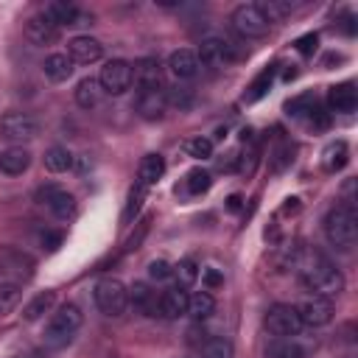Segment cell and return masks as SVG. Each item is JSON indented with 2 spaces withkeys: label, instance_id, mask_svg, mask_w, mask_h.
<instances>
[{
  "label": "cell",
  "instance_id": "6da1fadb",
  "mask_svg": "<svg viewBox=\"0 0 358 358\" xmlns=\"http://www.w3.org/2000/svg\"><path fill=\"white\" fill-rule=\"evenodd\" d=\"M294 268L299 271L302 282L316 294V296H336L341 288H344V277L341 271L327 260L322 257L319 252L313 249H299L294 255Z\"/></svg>",
  "mask_w": 358,
  "mask_h": 358
},
{
  "label": "cell",
  "instance_id": "7a4b0ae2",
  "mask_svg": "<svg viewBox=\"0 0 358 358\" xmlns=\"http://www.w3.org/2000/svg\"><path fill=\"white\" fill-rule=\"evenodd\" d=\"M81 319H84V316H81L78 305L64 302V305L50 316V322H48V327H45V333H42L45 344H48L50 350H62V347H67V344L73 341V336L78 333Z\"/></svg>",
  "mask_w": 358,
  "mask_h": 358
},
{
  "label": "cell",
  "instance_id": "3957f363",
  "mask_svg": "<svg viewBox=\"0 0 358 358\" xmlns=\"http://www.w3.org/2000/svg\"><path fill=\"white\" fill-rule=\"evenodd\" d=\"M324 235L336 249H352L355 246V210L350 204H336L327 215H324Z\"/></svg>",
  "mask_w": 358,
  "mask_h": 358
},
{
  "label": "cell",
  "instance_id": "277c9868",
  "mask_svg": "<svg viewBox=\"0 0 358 358\" xmlns=\"http://www.w3.org/2000/svg\"><path fill=\"white\" fill-rule=\"evenodd\" d=\"M92 296H95V305H98V310L103 316H120L126 310V305H129V288L115 277L98 280Z\"/></svg>",
  "mask_w": 358,
  "mask_h": 358
},
{
  "label": "cell",
  "instance_id": "5b68a950",
  "mask_svg": "<svg viewBox=\"0 0 358 358\" xmlns=\"http://www.w3.org/2000/svg\"><path fill=\"white\" fill-rule=\"evenodd\" d=\"M232 28L246 39H260L268 34V20L257 8V3H241L232 11Z\"/></svg>",
  "mask_w": 358,
  "mask_h": 358
},
{
  "label": "cell",
  "instance_id": "8992f818",
  "mask_svg": "<svg viewBox=\"0 0 358 358\" xmlns=\"http://www.w3.org/2000/svg\"><path fill=\"white\" fill-rule=\"evenodd\" d=\"M131 81H134V70L123 59H109L101 67V76H98L101 92H106V95H123L131 87Z\"/></svg>",
  "mask_w": 358,
  "mask_h": 358
},
{
  "label": "cell",
  "instance_id": "52a82bcc",
  "mask_svg": "<svg viewBox=\"0 0 358 358\" xmlns=\"http://www.w3.org/2000/svg\"><path fill=\"white\" fill-rule=\"evenodd\" d=\"M196 56H199V64L213 67V70H221L224 64L235 62L241 53H238L235 45H232L229 39H224V36H207V39H201Z\"/></svg>",
  "mask_w": 358,
  "mask_h": 358
},
{
  "label": "cell",
  "instance_id": "ba28073f",
  "mask_svg": "<svg viewBox=\"0 0 358 358\" xmlns=\"http://www.w3.org/2000/svg\"><path fill=\"white\" fill-rule=\"evenodd\" d=\"M266 330L277 338H294L299 330H302V322H299V313H296V305H271L268 313H266Z\"/></svg>",
  "mask_w": 358,
  "mask_h": 358
},
{
  "label": "cell",
  "instance_id": "9c48e42d",
  "mask_svg": "<svg viewBox=\"0 0 358 358\" xmlns=\"http://www.w3.org/2000/svg\"><path fill=\"white\" fill-rule=\"evenodd\" d=\"M0 134L11 143H25L39 134V120L28 112H8L0 117Z\"/></svg>",
  "mask_w": 358,
  "mask_h": 358
},
{
  "label": "cell",
  "instance_id": "30bf717a",
  "mask_svg": "<svg viewBox=\"0 0 358 358\" xmlns=\"http://www.w3.org/2000/svg\"><path fill=\"white\" fill-rule=\"evenodd\" d=\"M296 313H299V322H302V327L308 324V327H324L330 319H333V305H330V299L327 296H308V299H302L299 305H296Z\"/></svg>",
  "mask_w": 358,
  "mask_h": 358
},
{
  "label": "cell",
  "instance_id": "8fae6325",
  "mask_svg": "<svg viewBox=\"0 0 358 358\" xmlns=\"http://www.w3.org/2000/svg\"><path fill=\"white\" fill-rule=\"evenodd\" d=\"M36 201L45 204L56 218H70L73 210H76V199L73 193H67L64 187H56V185H48V187H39L36 190Z\"/></svg>",
  "mask_w": 358,
  "mask_h": 358
},
{
  "label": "cell",
  "instance_id": "7c38bea8",
  "mask_svg": "<svg viewBox=\"0 0 358 358\" xmlns=\"http://www.w3.org/2000/svg\"><path fill=\"white\" fill-rule=\"evenodd\" d=\"M67 56L73 64H92L103 56V45L95 36H73L67 42Z\"/></svg>",
  "mask_w": 358,
  "mask_h": 358
},
{
  "label": "cell",
  "instance_id": "4fadbf2b",
  "mask_svg": "<svg viewBox=\"0 0 358 358\" xmlns=\"http://www.w3.org/2000/svg\"><path fill=\"white\" fill-rule=\"evenodd\" d=\"M0 274L14 280H28L34 274V260L17 249H0Z\"/></svg>",
  "mask_w": 358,
  "mask_h": 358
},
{
  "label": "cell",
  "instance_id": "5bb4252c",
  "mask_svg": "<svg viewBox=\"0 0 358 358\" xmlns=\"http://www.w3.org/2000/svg\"><path fill=\"white\" fill-rule=\"evenodd\" d=\"M42 17H45L48 22H53L56 28L81 25V20H84V14L78 11V6H76V3H67V0H53V3H48V6L42 8Z\"/></svg>",
  "mask_w": 358,
  "mask_h": 358
},
{
  "label": "cell",
  "instance_id": "9a60e30c",
  "mask_svg": "<svg viewBox=\"0 0 358 358\" xmlns=\"http://www.w3.org/2000/svg\"><path fill=\"white\" fill-rule=\"evenodd\" d=\"M131 70H134V78H137V87L140 90H165V84H162V64H159L157 56L140 59Z\"/></svg>",
  "mask_w": 358,
  "mask_h": 358
},
{
  "label": "cell",
  "instance_id": "2e32d148",
  "mask_svg": "<svg viewBox=\"0 0 358 358\" xmlns=\"http://www.w3.org/2000/svg\"><path fill=\"white\" fill-rule=\"evenodd\" d=\"M327 103H330L333 112H341V115L355 112V106H358V90H355V84H352V81H344V84L330 87Z\"/></svg>",
  "mask_w": 358,
  "mask_h": 358
},
{
  "label": "cell",
  "instance_id": "e0dca14e",
  "mask_svg": "<svg viewBox=\"0 0 358 358\" xmlns=\"http://www.w3.org/2000/svg\"><path fill=\"white\" fill-rule=\"evenodd\" d=\"M168 70H171L179 81L193 78V76L199 73V56H196V50H190V48H179V50H173L171 59H168Z\"/></svg>",
  "mask_w": 358,
  "mask_h": 358
},
{
  "label": "cell",
  "instance_id": "ac0fdd59",
  "mask_svg": "<svg viewBox=\"0 0 358 358\" xmlns=\"http://www.w3.org/2000/svg\"><path fill=\"white\" fill-rule=\"evenodd\" d=\"M168 101H165V90H140L137 92V112L145 120H159L165 112Z\"/></svg>",
  "mask_w": 358,
  "mask_h": 358
},
{
  "label": "cell",
  "instance_id": "d6986e66",
  "mask_svg": "<svg viewBox=\"0 0 358 358\" xmlns=\"http://www.w3.org/2000/svg\"><path fill=\"white\" fill-rule=\"evenodd\" d=\"M187 296H190V294H187L185 288H179V285L162 291V294H159V316H165V319H179V316H185V313H187Z\"/></svg>",
  "mask_w": 358,
  "mask_h": 358
},
{
  "label": "cell",
  "instance_id": "ffe728a7",
  "mask_svg": "<svg viewBox=\"0 0 358 358\" xmlns=\"http://www.w3.org/2000/svg\"><path fill=\"white\" fill-rule=\"evenodd\" d=\"M31 165V151L22 145H11L6 151H0V173L6 176H20L25 173Z\"/></svg>",
  "mask_w": 358,
  "mask_h": 358
},
{
  "label": "cell",
  "instance_id": "44dd1931",
  "mask_svg": "<svg viewBox=\"0 0 358 358\" xmlns=\"http://www.w3.org/2000/svg\"><path fill=\"white\" fill-rule=\"evenodd\" d=\"M129 302L143 313V316H159V296L151 291L145 282H134L129 288Z\"/></svg>",
  "mask_w": 358,
  "mask_h": 358
},
{
  "label": "cell",
  "instance_id": "7402d4cb",
  "mask_svg": "<svg viewBox=\"0 0 358 358\" xmlns=\"http://www.w3.org/2000/svg\"><path fill=\"white\" fill-rule=\"evenodd\" d=\"M25 36H28L34 45H50V42H56L59 28H56L53 22H48L42 14H36V17H31V20L25 22Z\"/></svg>",
  "mask_w": 358,
  "mask_h": 358
},
{
  "label": "cell",
  "instance_id": "603a6c76",
  "mask_svg": "<svg viewBox=\"0 0 358 358\" xmlns=\"http://www.w3.org/2000/svg\"><path fill=\"white\" fill-rule=\"evenodd\" d=\"M162 173H165V159L159 154H145L140 159V168H137V182L151 187V185H157L162 179Z\"/></svg>",
  "mask_w": 358,
  "mask_h": 358
},
{
  "label": "cell",
  "instance_id": "cb8c5ba5",
  "mask_svg": "<svg viewBox=\"0 0 358 358\" xmlns=\"http://www.w3.org/2000/svg\"><path fill=\"white\" fill-rule=\"evenodd\" d=\"M45 76L53 81V84H62V81H67L70 76H73V62H70V56L67 53H50L48 59H45Z\"/></svg>",
  "mask_w": 358,
  "mask_h": 358
},
{
  "label": "cell",
  "instance_id": "d4e9b609",
  "mask_svg": "<svg viewBox=\"0 0 358 358\" xmlns=\"http://www.w3.org/2000/svg\"><path fill=\"white\" fill-rule=\"evenodd\" d=\"M215 310V299L210 291H196L193 296H187V316H193L196 322L210 319Z\"/></svg>",
  "mask_w": 358,
  "mask_h": 358
},
{
  "label": "cell",
  "instance_id": "484cf974",
  "mask_svg": "<svg viewBox=\"0 0 358 358\" xmlns=\"http://www.w3.org/2000/svg\"><path fill=\"white\" fill-rule=\"evenodd\" d=\"M266 358H305V347L294 338H274L266 347Z\"/></svg>",
  "mask_w": 358,
  "mask_h": 358
},
{
  "label": "cell",
  "instance_id": "4316f807",
  "mask_svg": "<svg viewBox=\"0 0 358 358\" xmlns=\"http://www.w3.org/2000/svg\"><path fill=\"white\" fill-rule=\"evenodd\" d=\"M98 101H101V84H98V78H81L78 81V87H76V103L81 106V109H92V106H98Z\"/></svg>",
  "mask_w": 358,
  "mask_h": 358
},
{
  "label": "cell",
  "instance_id": "83f0119b",
  "mask_svg": "<svg viewBox=\"0 0 358 358\" xmlns=\"http://www.w3.org/2000/svg\"><path fill=\"white\" fill-rule=\"evenodd\" d=\"M53 302H56V294H53V291H42V294H36V296L22 308V319H25V322H36V319H42V316L53 308Z\"/></svg>",
  "mask_w": 358,
  "mask_h": 358
},
{
  "label": "cell",
  "instance_id": "f1b7e54d",
  "mask_svg": "<svg viewBox=\"0 0 358 358\" xmlns=\"http://www.w3.org/2000/svg\"><path fill=\"white\" fill-rule=\"evenodd\" d=\"M347 143L344 140H336V143H330L327 148H324V157H322V165H324V171H330V173H336V171H341L344 165H347Z\"/></svg>",
  "mask_w": 358,
  "mask_h": 358
},
{
  "label": "cell",
  "instance_id": "f546056e",
  "mask_svg": "<svg viewBox=\"0 0 358 358\" xmlns=\"http://www.w3.org/2000/svg\"><path fill=\"white\" fill-rule=\"evenodd\" d=\"M45 168L53 171V173H62V171L73 168V154L64 145H50L45 151Z\"/></svg>",
  "mask_w": 358,
  "mask_h": 358
},
{
  "label": "cell",
  "instance_id": "4dcf8cb0",
  "mask_svg": "<svg viewBox=\"0 0 358 358\" xmlns=\"http://www.w3.org/2000/svg\"><path fill=\"white\" fill-rule=\"evenodd\" d=\"M201 355L204 358H232V341H227L224 336H213L201 341Z\"/></svg>",
  "mask_w": 358,
  "mask_h": 358
},
{
  "label": "cell",
  "instance_id": "1f68e13d",
  "mask_svg": "<svg viewBox=\"0 0 358 358\" xmlns=\"http://www.w3.org/2000/svg\"><path fill=\"white\" fill-rule=\"evenodd\" d=\"M210 185H213V176H210L204 168H193V171L187 173V179H185V187H187L190 196H201V193H207Z\"/></svg>",
  "mask_w": 358,
  "mask_h": 358
},
{
  "label": "cell",
  "instance_id": "d6a6232c",
  "mask_svg": "<svg viewBox=\"0 0 358 358\" xmlns=\"http://www.w3.org/2000/svg\"><path fill=\"white\" fill-rule=\"evenodd\" d=\"M171 277H176V285L179 288H190L196 280H199V266L193 263V260H179L176 266H173V274Z\"/></svg>",
  "mask_w": 358,
  "mask_h": 358
},
{
  "label": "cell",
  "instance_id": "836d02e7",
  "mask_svg": "<svg viewBox=\"0 0 358 358\" xmlns=\"http://www.w3.org/2000/svg\"><path fill=\"white\" fill-rule=\"evenodd\" d=\"M20 302V285L11 282V280H0V316L3 313H11Z\"/></svg>",
  "mask_w": 358,
  "mask_h": 358
},
{
  "label": "cell",
  "instance_id": "e575fe53",
  "mask_svg": "<svg viewBox=\"0 0 358 358\" xmlns=\"http://www.w3.org/2000/svg\"><path fill=\"white\" fill-rule=\"evenodd\" d=\"M257 8L263 11V17H266V20H268V25H271L274 20H280V17L291 14L294 3H288V0H263V3H257Z\"/></svg>",
  "mask_w": 358,
  "mask_h": 358
},
{
  "label": "cell",
  "instance_id": "d590c367",
  "mask_svg": "<svg viewBox=\"0 0 358 358\" xmlns=\"http://www.w3.org/2000/svg\"><path fill=\"white\" fill-rule=\"evenodd\" d=\"M145 193H148V187L145 185H131V190H129V201H126V210H123V221H131L137 213H140V207H143V201H145Z\"/></svg>",
  "mask_w": 358,
  "mask_h": 358
},
{
  "label": "cell",
  "instance_id": "8d00e7d4",
  "mask_svg": "<svg viewBox=\"0 0 358 358\" xmlns=\"http://www.w3.org/2000/svg\"><path fill=\"white\" fill-rule=\"evenodd\" d=\"M271 78H274V64L266 67V70L252 81V87H249V92H246V101H257V98H263L266 90L271 87Z\"/></svg>",
  "mask_w": 358,
  "mask_h": 358
},
{
  "label": "cell",
  "instance_id": "74e56055",
  "mask_svg": "<svg viewBox=\"0 0 358 358\" xmlns=\"http://www.w3.org/2000/svg\"><path fill=\"white\" fill-rule=\"evenodd\" d=\"M185 154L193 159H210L213 157V140L207 137H193L185 143Z\"/></svg>",
  "mask_w": 358,
  "mask_h": 358
},
{
  "label": "cell",
  "instance_id": "f35d334b",
  "mask_svg": "<svg viewBox=\"0 0 358 358\" xmlns=\"http://www.w3.org/2000/svg\"><path fill=\"white\" fill-rule=\"evenodd\" d=\"M165 101L179 106V109H187L193 103V90L190 87H173V90H165Z\"/></svg>",
  "mask_w": 358,
  "mask_h": 358
},
{
  "label": "cell",
  "instance_id": "ab89813d",
  "mask_svg": "<svg viewBox=\"0 0 358 358\" xmlns=\"http://www.w3.org/2000/svg\"><path fill=\"white\" fill-rule=\"evenodd\" d=\"M313 95L308 92V95H299V98H294V101H288V115H294V117H299V115H308L310 109H313Z\"/></svg>",
  "mask_w": 358,
  "mask_h": 358
},
{
  "label": "cell",
  "instance_id": "60d3db41",
  "mask_svg": "<svg viewBox=\"0 0 358 358\" xmlns=\"http://www.w3.org/2000/svg\"><path fill=\"white\" fill-rule=\"evenodd\" d=\"M171 274H173V266H171L168 260H151V263H148V277H151V280L162 282V280H168Z\"/></svg>",
  "mask_w": 358,
  "mask_h": 358
},
{
  "label": "cell",
  "instance_id": "b9f144b4",
  "mask_svg": "<svg viewBox=\"0 0 358 358\" xmlns=\"http://www.w3.org/2000/svg\"><path fill=\"white\" fill-rule=\"evenodd\" d=\"M291 154H294V151H291V145H280V148L274 151V159H271V168H274V171H282L285 165H291V159H294Z\"/></svg>",
  "mask_w": 358,
  "mask_h": 358
},
{
  "label": "cell",
  "instance_id": "7bdbcfd3",
  "mask_svg": "<svg viewBox=\"0 0 358 358\" xmlns=\"http://www.w3.org/2000/svg\"><path fill=\"white\" fill-rule=\"evenodd\" d=\"M316 45H319V36H316V34H305V36L296 39V50H299L302 56H310V53L316 50Z\"/></svg>",
  "mask_w": 358,
  "mask_h": 358
},
{
  "label": "cell",
  "instance_id": "ee69618b",
  "mask_svg": "<svg viewBox=\"0 0 358 358\" xmlns=\"http://www.w3.org/2000/svg\"><path fill=\"white\" fill-rule=\"evenodd\" d=\"M145 232H148V218L137 224V235H134V232L129 235V241H126V252H134V249H140V241L145 238Z\"/></svg>",
  "mask_w": 358,
  "mask_h": 358
},
{
  "label": "cell",
  "instance_id": "f6af8a7d",
  "mask_svg": "<svg viewBox=\"0 0 358 358\" xmlns=\"http://www.w3.org/2000/svg\"><path fill=\"white\" fill-rule=\"evenodd\" d=\"M201 282L207 285V291H213V288L224 285V277L218 274V268H204V271H201Z\"/></svg>",
  "mask_w": 358,
  "mask_h": 358
},
{
  "label": "cell",
  "instance_id": "bcb514c9",
  "mask_svg": "<svg viewBox=\"0 0 358 358\" xmlns=\"http://www.w3.org/2000/svg\"><path fill=\"white\" fill-rule=\"evenodd\" d=\"M59 243H62V232H42V246L45 249H59Z\"/></svg>",
  "mask_w": 358,
  "mask_h": 358
},
{
  "label": "cell",
  "instance_id": "7dc6e473",
  "mask_svg": "<svg viewBox=\"0 0 358 358\" xmlns=\"http://www.w3.org/2000/svg\"><path fill=\"white\" fill-rule=\"evenodd\" d=\"M218 168H221V171H235V168H238V157H235V154H227L224 159H218Z\"/></svg>",
  "mask_w": 358,
  "mask_h": 358
},
{
  "label": "cell",
  "instance_id": "c3c4849f",
  "mask_svg": "<svg viewBox=\"0 0 358 358\" xmlns=\"http://www.w3.org/2000/svg\"><path fill=\"white\" fill-rule=\"evenodd\" d=\"M227 207H229L232 213H235V210H241V196H229V199H227Z\"/></svg>",
  "mask_w": 358,
  "mask_h": 358
}]
</instances>
